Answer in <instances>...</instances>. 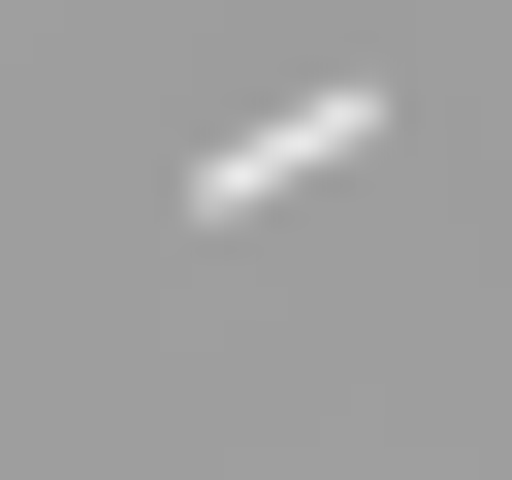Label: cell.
<instances>
[{
    "mask_svg": "<svg viewBox=\"0 0 512 480\" xmlns=\"http://www.w3.org/2000/svg\"><path fill=\"white\" fill-rule=\"evenodd\" d=\"M352 160H384V64H320V96H256V128L192 160V224H256V192H352Z\"/></svg>",
    "mask_w": 512,
    "mask_h": 480,
    "instance_id": "1",
    "label": "cell"
}]
</instances>
